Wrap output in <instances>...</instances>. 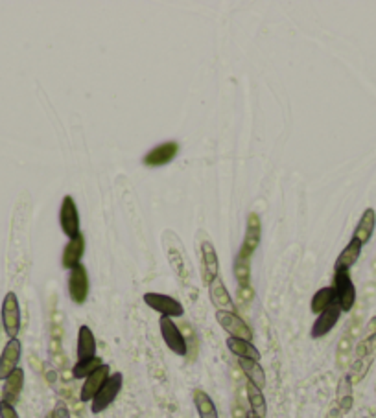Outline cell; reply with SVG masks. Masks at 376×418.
Instances as JSON below:
<instances>
[{
  "mask_svg": "<svg viewBox=\"0 0 376 418\" xmlns=\"http://www.w3.org/2000/svg\"><path fill=\"white\" fill-rule=\"evenodd\" d=\"M332 288L335 293V304L340 306L343 314L353 311L356 306V286H354L350 273L347 269H334Z\"/></svg>",
  "mask_w": 376,
  "mask_h": 418,
  "instance_id": "cell-1",
  "label": "cell"
},
{
  "mask_svg": "<svg viewBox=\"0 0 376 418\" xmlns=\"http://www.w3.org/2000/svg\"><path fill=\"white\" fill-rule=\"evenodd\" d=\"M124 385V376L122 373H111V376L107 378V382L102 385V389L96 392V396L91 402V413L100 414L105 409H109V405L113 404L118 398L120 391H122Z\"/></svg>",
  "mask_w": 376,
  "mask_h": 418,
  "instance_id": "cell-2",
  "label": "cell"
},
{
  "mask_svg": "<svg viewBox=\"0 0 376 418\" xmlns=\"http://www.w3.org/2000/svg\"><path fill=\"white\" fill-rule=\"evenodd\" d=\"M142 301H144L146 306H150L151 310L157 311L161 317L177 319V317H183V315H185V306L177 301V299L170 297V295H164V293L148 291L142 295Z\"/></svg>",
  "mask_w": 376,
  "mask_h": 418,
  "instance_id": "cell-3",
  "label": "cell"
},
{
  "mask_svg": "<svg viewBox=\"0 0 376 418\" xmlns=\"http://www.w3.org/2000/svg\"><path fill=\"white\" fill-rule=\"evenodd\" d=\"M67 288H68V297L74 304L82 306L85 304L87 299H89V289H91V282H89V271L83 264L72 267L68 271V280H67Z\"/></svg>",
  "mask_w": 376,
  "mask_h": 418,
  "instance_id": "cell-4",
  "label": "cell"
},
{
  "mask_svg": "<svg viewBox=\"0 0 376 418\" xmlns=\"http://www.w3.org/2000/svg\"><path fill=\"white\" fill-rule=\"evenodd\" d=\"M216 323L229 333V338L253 341V330L235 310H216Z\"/></svg>",
  "mask_w": 376,
  "mask_h": 418,
  "instance_id": "cell-5",
  "label": "cell"
},
{
  "mask_svg": "<svg viewBox=\"0 0 376 418\" xmlns=\"http://www.w3.org/2000/svg\"><path fill=\"white\" fill-rule=\"evenodd\" d=\"M2 326L9 339H15L21 332V304L17 293L8 291L2 301Z\"/></svg>",
  "mask_w": 376,
  "mask_h": 418,
  "instance_id": "cell-6",
  "label": "cell"
},
{
  "mask_svg": "<svg viewBox=\"0 0 376 418\" xmlns=\"http://www.w3.org/2000/svg\"><path fill=\"white\" fill-rule=\"evenodd\" d=\"M159 332L163 341L166 343V346L173 352V354L181 355V358L188 355V346H186L185 333H183L181 328L173 323V319H170V317H161Z\"/></svg>",
  "mask_w": 376,
  "mask_h": 418,
  "instance_id": "cell-7",
  "label": "cell"
},
{
  "mask_svg": "<svg viewBox=\"0 0 376 418\" xmlns=\"http://www.w3.org/2000/svg\"><path fill=\"white\" fill-rule=\"evenodd\" d=\"M59 225L68 240L82 232V223H80V210L74 201L72 195H65L59 208Z\"/></svg>",
  "mask_w": 376,
  "mask_h": 418,
  "instance_id": "cell-8",
  "label": "cell"
},
{
  "mask_svg": "<svg viewBox=\"0 0 376 418\" xmlns=\"http://www.w3.org/2000/svg\"><path fill=\"white\" fill-rule=\"evenodd\" d=\"M260 240H262V223H260L259 214H249L247 216V225H245V236L242 242V247L236 257L244 258V260H251L254 251L259 249Z\"/></svg>",
  "mask_w": 376,
  "mask_h": 418,
  "instance_id": "cell-9",
  "label": "cell"
},
{
  "mask_svg": "<svg viewBox=\"0 0 376 418\" xmlns=\"http://www.w3.org/2000/svg\"><path fill=\"white\" fill-rule=\"evenodd\" d=\"M177 153H179V144H177L176 140H168V142L155 146L154 149H150V151L146 153L142 162H144V166L148 168L166 166V164H170V162L177 157Z\"/></svg>",
  "mask_w": 376,
  "mask_h": 418,
  "instance_id": "cell-10",
  "label": "cell"
},
{
  "mask_svg": "<svg viewBox=\"0 0 376 418\" xmlns=\"http://www.w3.org/2000/svg\"><path fill=\"white\" fill-rule=\"evenodd\" d=\"M341 308L338 304H332L328 310H325L323 314H319L313 321L312 328H310V338L312 339H321L325 338L326 333H331L332 328H334L338 321L341 317Z\"/></svg>",
  "mask_w": 376,
  "mask_h": 418,
  "instance_id": "cell-11",
  "label": "cell"
},
{
  "mask_svg": "<svg viewBox=\"0 0 376 418\" xmlns=\"http://www.w3.org/2000/svg\"><path fill=\"white\" fill-rule=\"evenodd\" d=\"M216 277H220V260L217 252L209 240L201 243V279L205 286H209Z\"/></svg>",
  "mask_w": 376,
  "mask_h": 418,
  "instance_id": "cell-12",
  "label": "cell"
},
{
  "mask_svg": "<svg viewBox=\"0 0 376 418\" xmlns=\"http://www.w3.org/2000/svg\"><path fill=\"white\" fill-rule=\"evenodd\" d=\"M21 354H23V345L17 338L9 339L6 343L4 350L0 354V380L4 382L9 374L18 369V361H21Z\"/></svg>",
  "mask_w": 376,
  "mask_h": 418,
  "instance_id": "cell-13",
  "label": "cell"
},
{
  "mask_svg": "<svg viewBox=\"0 0 376 418\" xmlns=\"http://www.w3.org/2000/svg\"><path fill=\"white\" fill-rule=\"evenodd\" d=\"M109 376H111V367H109L107 363H104L100 369L95 370V373H92L89 378L83 380L82 391H80V400H82L83 404H85V402H92V398L96 396V392L100 391L102 385L107 382Z\"/></svg>",
  "mask_w": 376,
  "mask_h": 418,
  "instance_id": "cell-14",
  "label": "cell"
},
{
  "mask_svg": "<svg viewBox=\"0 0 376 418\" xmlns=\"http://www.w3.org/2000/svg\"><path fill=\"white\" fill-rule=\"evenodd\" d=\"M83 254H85V236L80 232L77 236L68 240V243L65 245L63 254H61V266L67 271H70L72 267L82 264Z\"/></svg>",
  "mask_w": 376,
  "mask_h": 418,
  "instance_id": "cell-15",
  "label": "cell"
},
{
  "mask_svg": "<svg viewBox=\"0 0 376 418\" xmlns=\"http://www.w3.org/2000/svg\"><path fill=\"white\" fill-rule=\"evenodd\" d=\"M24 389V370L18 367L14 373L9 374L8 378L4 380V387H2V400L8 402L11 405H17V402L21 400V395H23Z\"/></svg>",
  "mask_w": 376,
  "mask_h": 418,
  "instance_id": "cell-16",
  "label": "cell"
},
{
  "mask_svg": "<svg viewBox=\"0 0 376 418\" xmlns=\"http://www.w3.org/2000/svg\"><path fill=\"white\" fill-rule=\"evenodd\" d=\"M207 288H209L210 302H213V306L216 308V310H235L231 293H229V289H227L222 277H216V279L207 286Z\"/></svg>",
  "mask_w": 376,
  "mask_h": 418,
  "instance_id": "cell-17",
  "label": "cell"
},
{
  "mask_svg": "<svg viewBox=\"0 0 376 418\" xmlns=\"http://www.w3.org/2000/svg\"><path fill=\"white\" fill-rule=\"evenodd\" d=\"M227 348L232 355H236L238 360H251V361H260L262 360V354L257 346L253 345V341H247V339H238V338H227L225 341Z\"/></svg>",
  "mask_w": 376,
  "mask_h": 418,
  "instance_id": "cell-18",
  "label": "cell"
},
{
  "mask_svg": "<svg viewBox=\"0 0 376 418\" xmlns=\"http://www.w3.org/2000/svg\"><path fill=\"white\" fill-rule=\"evenodd\" d=\"M96 338L92 330L87 326V324H82L80 330H77V346H76V354L77 361L80 360H91L96 355Z\"/></svg>",
  "mask_w": 376,
  "mask_h": 418,
  "instance_id": "cell-19",
  "label": "cell"
},
{
  "mask_svg": "<svg viewBox=\"0 0 376 418\" xmlns=\"http://www.w3.org/2000/svg\"><path fill=\"white\" fill-rule=\"evenodd\" d=\"M375 227H376L375 208H365L362 214V218H360L358 225H356V229H354L353 238H356L360 243H362V245H365V243L372 238Z\"/></svg>",
  "mask_w": 376,
  "mask_h": 418,
  "instance_id": "cell-20",
  "label": "cell"
},
{
  "mask_svg": "<svg viewBox=\"0 0 376 418\" xmlns=\"http://www.w3.org/2000/svg\"><path fill=\"white\" fill-rule=\"evenodd\" d=\"M238 367H240L244 378L249 383H253L257 389L264 391L266 387V373H264L260 361H251V360H238Z\"/></svg>",
  "mask_w": 376,
  "mask_h": 418,
  "instance_id": "cell-21",
  "label": "cell"
},
{
  "mask_svg": "<svg viewBox=\"0 0 376 418\" xmlns=\"http://www.w3.org/2000/svg\"><path fill=\"white\" fill-rule=\"evenodd\" d=\"M353 380H350L349 374H345L343 378L338 383V391H335V407L341 411V413H349L353 409Z\"/></svg>",
  "mask_w": 376,
  "mask_h": 418,
  "instance_id": "cell-22",
  "label": "cell"
},
{
  "mask_svg": "<svg viewBox=\"0 0 376 418\" xmlns=\"http://www.w3.org/2000/svg\"><path fill=\"white\" fill-rule=\"evenodd\" d=\"M362 243L358 242L356 238H350V242L345 245L343 251L340 252V257H338V260H335L334 264V269H347L349 271L350 267L358 262L360 254H362Z\"/></svg>",
  "mask_w": 376,
  "mask_h": 418,
  "instance_id": "cell-23",
  "label": "cell"
},
{
  "mask_svg": "<svg viewBox=\"0 0 376 418\" xmlns=\"http://www.w3.org/2000/svg\"><path fill=\"white\" fill-rule=\"evenodd\" d=\"M192 400H194L195 411H198L200 418H220L216 404H214L209 392H205L203 389H194V392H192Z\"/></svg>",
  "mask_w": 376,
  "mask_h": 418,
  "instance_id": "cell-24",
  "label": "cell"
},
{
  "mask_svg": "<svg viewBox=\"0 0 376 418\" xmlns=\"http://www.w3.org/2000/svg\"><path fill=\"white\" fill-rule=\"evenodd\" d=\"M245 395H247V402H249V411L253 414H257L259 418H266L268 414V402H266V396L260 389L253 385V383H245Z\"/></svg>",
  "mask_w": 376,
  "mask_h": 418,
  "instance_id": "cell-25",
  "label": "cell"
},
{
  "mask_svg": "<svg viewBox=\"0 0 376 418\" xmlns=\"http://www.w3.org/2000/svg\"><path fill=\"white\" fill-rule=\"evenodd\" d=\"M332 304H335L334 288L326 286V288H321L316 291V295L312 297V302H310V310H312V314L319 315L325 310H328Z\"/></svg>",
  "mask_w": 376,
  "mask_h": 418,
  "instance_id": "cell-26",
  "label": "cell"
},
{
  "mask_svg": "<svg viewBox=\"0 0 376 418\" xmlns=\"http://www.w3.org/2000/svg\"><path fill=\"white\" fill-rule=\"evenodd\" d=\"M104 365L102 358L95 355L91 360H80L76 361V365L72 367V378L74 380H85L89 378L95 370H98Z\"/></svg>",
  "mask_w": 376,
  "mask_h": 418,
  "instance_id": "cell-27",
  "label": "cell"
},
{
  "mask_svg": "<svg viewBox=\"0 0 376 418\" xmlns=\"http://www.w3.org/2000/svg\"><path fill=\"white\" fill-rule=\"evenodd\" d=\"M353 348H354V336H350V333L347 332L343 338L340 339V343H338V350H335V363H338L340 369H345V367L350 363Z\"/></svg>",
  "mask_w": 376,
  "mask_h": 418,
  "instance_id": "cell-28",
  "label": "cell"
},
{
  "mask_svg": "<svg viewBox=\"0 0 376 418\" xmlns=\"http://www.w3.org/2000/svg\"><path fill=\"white\" fill-rule=\"evenodd\" d=\"M371 363H372V355H365V358H356V360H354V363L350 365V373H349L353 383H358L365 378V374L369 373Z\"/></svg>",
  "mask_w": 376,
  "mask_h": 418,
  "instance_id": "cell-29",
  "label": "cell"
},
{
  "mask_svg": "<svg viewBox=\"0 0 376 418\" xmlns=\"http://www.w3.org/2000/svg\"><path fill=\"white\" fill-rule=\"evenodd\" d=\"M235 279L238 286H251V264L249 260L236 257L235 260Z\"/></svg>",
  "mask_w": 376,
  "mask_h": 418,
  "instance_id": "cell-30",
  "label": "cell"
},
{
  "mask_svg": "<svg viewBox=\"0 0 376 418\" xmlns=\"http://www.w3.org/2000/svg\"><path fill=\"white\" fill-rule=\"evenodd\" d=\"M236 297H238V302H240L242 306H249L254 299L253 288H251V286H238Z\"/></svg>",
  "mask_w": 376,
  "mask_h": 418,
  "instance_id": "cell-31",
  "label": "cell"
},
{
  "mask_svg": "<svg viewBox=\"0 0 376 418\" xmlns=\"http://www.w3.org/2000/svg\"><path fill=\"white\" fill-rule=\"evenodd\" d=\"M0 418H21L18 417L15 405L8 404V402L0 400Z\"/></svg>",
  "mask_w": 376,
  "mask_h": 418,
  "instance_id": "cell-32",
  "label": "cell"
},
{
  "mask_svg": "<svg viewBox=\"0 0 376 418\" xmlns=\"http://www.w3.org/2000/svg\"><path fill=\"white\" fill-rule=\"evenodd\" d=\"M50 417L52 418H70V411H68L67 404H65V402H58L54 409H52Z\"/></svg>",
  "mask_w": 376,
  "mask_h": 418,
  "instance_id": "cell-33",
  "label": "cell"
},
{
  "mask_svg": "<svg viewBox=\"0 0 376 418\" xmlns=\"http://www.w3.org/2000/svg\"><path fill=\"white\" fill-rule=\"evenodd\" d=\"M245 414H247V409H245V407H242L240 402L236 400L235 407H232V418H245Z\"/></svg>",
  "mask_w": 376,
  "mask_h": 418,
  "instance_id": "cell-34",
  "label": "cell"
},
{
  "mask_svg": "<svg viewBox=\"0 0 376 418\" xmlns=\"http://www.w3.org/2000/svg\"><path fill=\"white\" fill-rule=\"evenodd\" d=\"M326 418H343V413H341L338 407H334V409H331V413H328V417Z\"/></svg>",
  "mask_w": 376,
  "mask_h": 418,
  "instance_id": "cell-35",
  "label": "cell"
},
{
  "mask_svg": "<svg viewBox=\"0 0 376 418\" xmlns=\"http://www.w3.org/2000/svg\"><path fill=\"white\" fill-rule=\"evenodd\" d=\"M245 418H259L257 414H253L251 411H247V414H245Z\"/></svg>",
  "mask_w": 376,
  "mask_h": 418,
  "instance_id": "cell-36",
  "label": "cell"
},
{
  "mask_svg": "<svg viewBox=\"0 0 376 418\" xmlns=\"http://www.w3.org/2000/svg\"><path fill=\"white\" fill-rule=\"evenodd\" d=\"M46 418H52V417H50V414H48V417H46Z\"/></svg>",
  "mask_w": 376,
  "mask_h": 418,
  "instance_id": "cell-37",
  "label": "cell"
}]
</instances>
